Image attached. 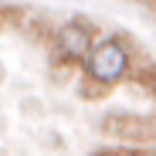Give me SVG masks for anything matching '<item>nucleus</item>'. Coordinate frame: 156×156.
I'll return each instance as SVG.
<instances>
[{"instance_id":"1","label":"nucleus","mask_w":156,"mask_h":156,"mask_svg":"<svg viewBox=\"0 0 156 156\" xmlns=\"http://www.w3.org/2000/svg\"><path fill=\"white\" fill-rule=\"evenodd\" d=\"M126 75H129V51H126L115 37L95 44V51H92L88 61H85V78H92V82L112 88L115 82H122Z\"/></svg>"},{"instance_id":"2","label":"nucleus","mask_w":156,"mask_h":156,"mask_svg":"<svg viewBox=\"0 0 156 156\" xmlns=\"http://www.w3.org/2000/svg\"><path fill=\"white\" fill-rule=\"evenodd\" d=\"M95 51V27L85 20H68L65 27H58L55 34V58L65 65H78L88 61V55Z\"/></svg>"},{"instance_id":"3","label":"nucleus","mask_w":156,"mask_h":156,"mask_svg":"<svg viewBox=\"0 0 156 156\" xmlns=\"http://www.w3.org/2000/svg\"><path fill=\"white\" fill-rule=\"evenodd\" d=\"M102 133L115 136L122 143H156V119L129 115V112H112V115L102 119Z\"/></svg>"},{"instance_id":"4","label":"nucleus","mask_w":156,"mask_h":156,"mask_svg":"<svg viewBox=\"0 0 156 156\" xmlns=\"http://www.w3.org/2000/svg\"><path fill=\"white\" fill-rule=\"evenodd\" d=\"M136 85L156 98V65H146V68H139V71H136Z\"/></svg>"},{"instance_id":"5","label":"nucleus","mask_w":156,"mask_h":156,"mask_svg":"<svg viewBox=\"0 0 156 156\" xmlns=\"http://www.w3.org/2000/svg\"><path fill=\"white\" fill-rule=\"evenodd\" d=\"M95 156H156V153L153 149H122L119 146V149H98Z\"/></svg>"},{"instance_id":"6","label":"nucleus","mask_w":156,"mask_h":156,"mask_svg":"<svg viewBox=\"0 0 156 156\" xmlns=\"http://www.w3.org/2000/svg\"><path fill=\"white\" fill-rule=\"evenodd\" d=\"M139 4H146L149 10H156V0H139Z\"/></svg>"},{"instance_id":"7","label":"nucleus","mask_w":156,"mask_h":156,"mask_svg":"<svg viewBox=\"0 0 156 156\" xmlns=\"http://www.w3.org/2000/svg\"><path fill=\"white\" fill-rule=\"evenodd\" d=\"M0 24H4V10H0Z\"/></svg>"},{"instance_id":"8","label":"nucleus","mask_w":156,"mask_h":156,"mask_svg":"<svg viewBox=\"0 0 156 156\" xmlns=\"http://www.w3.org/2000/svg\"><path fill=\"white\" fill-rule=\"evenodd\" d=\"M153 14H156V10H153Z\"/></svg>"}]
</instances>
